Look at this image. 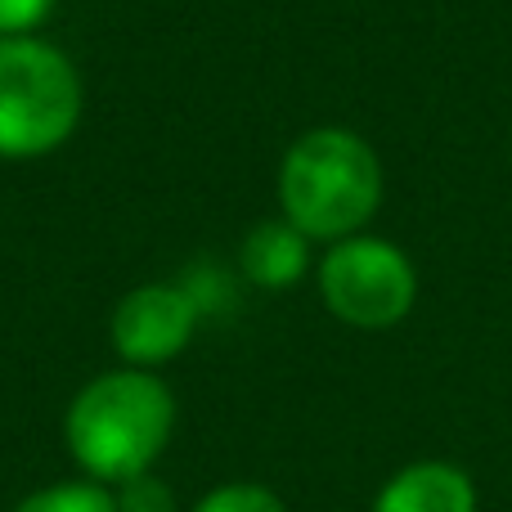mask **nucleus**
Listing matches in <instances>:
<instances>
[{
    "instance_id": "f257e3e1",
    "label": "nucleus",
    "mask_w": 512,
    "mask_h": 512,
    "mask_svg": "<svg viewBox=\"0 0 512 512\" xmlns=\"http://www.w3.org/2000/svg\"><path fill=\"white\" fill-rule=\"evenodd\" d=\"M171 427H176V400L167 382L144 369H122L77 391L63 436L90 481L122 486L158 463L171 441Z\"/></svg>"
},
{
    "instance_id": "f03ea898",
    "label": "nucleus",
    "mask_w": 512,
    "mask_h": 512,
    "mask_svg": "<svg viewBox=\"0 0 512 512\" xmlns=\"http://www.w3.org/2000/svg\"><path fill=\"white\" fill-rule=\"evenodd\" d=\"M283 221L306 239L342 243L373 221L382 203V162L346 126H319L292 140L279 167Z\"/></svg>"
},
{
    "instance_id": "7ed1b4c3",
    "label": "nucleus",
    "mask_w": 512,
    "mask_h": 512,
    "mask_svg": "<svg viewBox=\"0 0 512 512\" xmlns=\"http://www.w3.org/2000/svg\"><path fill=\"white\" fill-rule=\"evenodd\" d=\"M81 117V81L68 54L36 36H0V158H45Z\"/></svg>"
},
{
    "instance_id": "20e7f679",
    "label": "nucleus",
    "mask_w": 512,
    "mask_h": 512,
    "mask_svg": "<svg viewBox=\"0 0 512 512\" xmlns=\"http://www.w3.org/2000/svg\"><path fill=\"white\" fill-rule=\"evenodd\" d=\"M319 292L342 324L391 328L414 310L418 274L396 243L351 234V239L333 243L319 261Z\"/></svg>"
},
{
    "instance_id": "39448f33",
    "label": "nucleus",
    "mask_w": 512,
    "mask_h": 512,
    "mask_svg": "<svg viewBox=\"0 0 512 512\" xmlns=\"http://www.w3.org/2000/svg\"><path fill=\"white\" fill-rule=\"evenodd\" d=\"M198 319H203V310L185 283H144L117 301L113 346L131 369H153V364H167L185 351Z\"/></svg>"
},
{
    "instance_id": "423d86ee",
    "label": "nucleus",
    "mask_w": 512,
    "mask_h": 512,
    "mask_svg": "<svg viewBox=\"0 0 512 512\" xmlns=\"http://www.w3.org/2000/svg\"><path fill=\"white\" fill-rule=\"evenodd\" d=\"M373 512H477V486L454 463H409L382 486Z\"/></svg>"
},
{
    "instance_id": "0eeeda50",
    "label": "nucleus",
    "mask_w": 512,
    "mask_h": 512,
    "mask_svg": "<svg viewBox=\"0 0 512 512\" xmlns=\"http://www.w3.org/2000/svg\"><path fill=\"white\" fill-rule=\"evenodd\" d=\"M310 270V239L292 221H265L243 239V274L256 288H292Z\"/></svg>"
},
{
    "instance_id": "6e6552de",
    "label": "nucleus",
    "mask_w": 512,
    "mask_h": 512,
    "mask_svg": "<svg viewBox=\"0 0 512 512\" xmlns=\"http://www.w3.org/2000/svg\"><path fill=\"white\" fill-rule=\"evenodd\" d=\"M14 512H117V495L104 481H59L27 495Z\"/></svg>"
},
{
    "instance_id": "1a4fd4ad",
    "label": "nucleus",
    "mask_w": 512,
    "mask_h": 512,
    "mask_svg": "<svg viewBox=\"0 0 512 512\" xmlns=\"http://www.w3.org/2000/svg\"><path fill=\"white\" fill-rule=\"evenodd\" d=\"M194 512H288L274 490L256 486V481H230V486L212 490L198 499Z\"/></svg>"
},
{
    "instance_id": "9d476101",
    "label": "nucleus",
    "mask_w": 512,
    "mask_h": 512,
    "mask_svg": "<svg viewBox=\"0 0 512 512\" xmlns=\"http://www.w3.org/2000/svg\"><path fill=\"white\" fill-rule=\"evenodd\" d=\"M117 512H176V495H171L167 481L158 477H131L117 490Z\"/></svg>"
},
{
    "instance_id": "9b49d317",
    "label": "nucleus",
    "mask_w": 512,
    "mask_h": 512,
    "mask_svg": "<svg viewBox=\"0 0 512 512\" xmlns=\"http://www.w3.org/2000/svg\"><path fill=\"white\" fill-rule=\"evenodd\" d=\"M54 0H0V36H27L50 18Z\"/></svg>"
}]
</instances>
